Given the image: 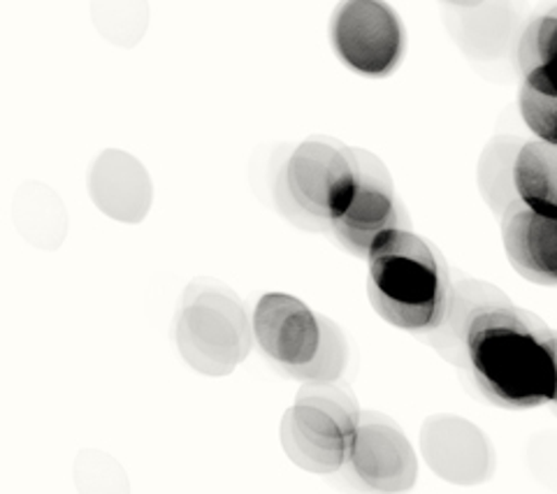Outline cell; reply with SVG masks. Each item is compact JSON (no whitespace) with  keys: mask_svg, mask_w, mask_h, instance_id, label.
I'll list each match as a JSON object with an SVG mask.
<instances>
[{"mask_svg":"<svg viewBox=\"0 0 557 494\" xmlns=\"http://www.w3.org/2000/svg\"><path fill=\"white\" fill-rule=\"evenodd\" d=\"M360 168L356 198L330 233L348 254L368 260L374 242L383 233L395 231V227H411V221L383 161L360 149Z\"/></svg>","mask_w":557,"mask_h":494,"instance_id":"9","label":"cell"},{"mask_svg":"<svg viewBox=\"0 0 557 494\" xmlns=\"http://www.w3.org/2000/svg\"><path fill=\"white\" fill-rule=\"evenodd\" d=\"M518 110L536 139L557 145V77L542 70L520 73Z\"/></svg>","mask_w":557,"mask_h":494,"instance_id":"14","label":"cell"},{"mask_svg":"<svg viewBox=\"0 0 557 494\" xmlns=\"http://www.w3.org/2000/svg\"><path fill=\"white\" fill-rule=\"evenodd\" d=\"M342 476L362 490L407 492L418 479V457L393 418L362 411Z\"/></svg>","mask_w":557,"mask_h":494,"instance_id":"8","label":"cell"},{"mask_svg":"<svg viewBox=\"0 0 557 494\" xmlns=\"http://www.w3.org/2000/svg\"><path fill=\"white\" fill-rule=\"evenodd\" d=\"M356 397L337 383H305L278 436L288 460L309 473H342L360 422Z\"/></svg>","mask_w":557,"mask_h":494,"instance_id":"6","label":"cell"},{"mask_svg":"<svg viewBox=\"0 0 557 494\" xmlns=\"http://www.w3.org/2000/svg\"><path fill=\"white\" fill-rule=\"evenodd\" d=\"M462 360L476 391L499 409L530 411L553 404L557 369L550 328L530 311L513 307L504 295L474 305L465 321L448 316Z\"/></svg>","mask_w":557,"mask_h":494,"instance_id":"1","label":"cell"},{"mask_svg":"<svg viewBox=\"0 0 557 494\" xmlns=\"http://www.w3.org/2000/svg\"><path fill=\"white\" fill-rule=\"evenodd\" d=\"M444 3L456 5V8H474V5H481L483 0H444Z\"/></svg>","mask_w":557,"mask_h":494,"instance_id":"18","label":"cell"},{"mask_svg":"<svg viewBox=\"0 0 557 494\" xmlns=\"http://www.w3.org/2000/svg\"><path fill=\"white\" fill-rule=\"evenodd\" d=\"M360 149L342 139L313 135L295 147L278 174V198L286 214L302 225L333 231L360 184Z\"/></svg>","mask_w":557,"mask_h":494,"instance_id":"4","label":"cell"},{"mask_svg":"<svg viewBox=\"0 0 557 494\" xmlns=\"http://www.w3.org/2000/svg\"><path fill=\"white\" fill-rule=\"evenodd\" d=\"M174 339L184 362L205 376L233 374L256 342L239 297L209 279L194 281L184 293Z\"/></svg>","mask_w":557,"mask_h":494,"instance_id":"5","label":"cell"},{"mask_svg":"<svg viewBox=\"0 0 557 494\" xmlns=\"http://www.w3.org/2000/svg\"><path fill=\"white\" fill-rule=\"evenodd\" d=\"M518 73L542 70L557 77V5L536 12L522 28L516 47Z\"/></svg>","mask_w":557,"mask_h":494,"instance_id":"15","label":"cell"},{"mask_svg":"<svg viewBox=\"0 0 557 494\" xmlns=\"http://www.w3.org/2000/svg\"><path fill=\"white\" fill-rule=\"evenodd\" d=\"M511 186L522 205L557 217V145L544 139L520 145L511 163Z\"/></svg>","mask_w":557,"mask_h":494,"instance_id":"13","label":"cell"},{"mask_svg":"<svg viewBox=\"0 0 557 494\" xmlns=\"http://www.w3.org/2000/svg\"><path fill=\"white\" fill-rule=\"evenodd\" d=\"M421 450L432 471L450 483H479L493 469V453L485 436L462 418L437 416L425 420Z\"/></svg>","mask_w":557,"mask_h":494,"instance_id":"10","label":"cell"},{"mask_svg":"<svg viewBox=\"0 0 557 494\" xmlns=\"http://www.w3.org/2000/svg\"><path fill=\"white\" fill-rule=\"evenodd\" d=\"M89 196L108 219L139 223L147 219L151 209V176L135 156L108 149L96 158L89 170Z\"/></svg>","mask_w":557,"mask_h":494,"instance_id":"11","label":"cell"},{"mask_svg":"<svg viewBox=\"0 0 557 494\" xmlns=\"http://www.w3.org/2000/svg\"><path fill=\"white\" fill-rule=\"evenodd\" d=\"M94 24L104 40L119 47H133L149 24L147 0H91Z\"/></svg>","mask_w":557,"mask_h":494,"instance_id":"16","label":"cell"},{"mask_svg":"<svg viewBox=\"0 0 557 494\" xmlns=\"http://www.w3.org/2000/svg\"><path fill=\"white\" fill-rule=\"evenodd\" d=\"M253 339L284 374L302 383H337L348 346L342 330L288 293H265L251 316Z\"/></svg>","mask_w":557,"mask_h":494,"instance_id":"3","label":"cell"},{"mask_svg":"<svg viewBox=\"0 0 557 494\" xmlns=\"http://www.w3.org/2000/svg\"><path fill=\"white\" fill-rule=\"evenodd\" d=\"M502 244L511 268L539 286H557V217L511 202L502 214Z\"/></svg>","mask_w":557,"mask_h":494,"instance_id":"12","label":"cell"},{"mask_svg":"<svg viewBox=\"0 0 557 494\" xmlns=\"http://www.w3.org/2000/svg\"><path fill=\"white\" fill-rule=\"evenodd\" d=\"M550 346H553V356H555V369H557V330H550ZM553 407H557V383H555Z\"/></svg>","mask_w":557,"mask_h":494,"instance_id":"17","label":"cell"},{"mask_svg":"<svg viewBox=\"0 0 557 494\" xmlns=\"http://www.w3.org/2000/svg\"><path fill=\"white\" fill-rule=\"evenodd\" d=\"M330 45L351 73L383 79L403 63L407 33L386 0H342L330 20Z\"/></svg>","mask_w":557,"mask_h":494,"instance_id":"7","label":"cell"},{"mask_svg":"<svg viewBox=\"0 0 557 494\" xmlns=\"http://www.w3.org/2000/svg\"><path fill=\"white\" fill-rule=\"evenodd\" d=\"M368 297L391 328L430 337L444 328L456 286L437 246L411 227H395L368 256Z\"/></svg>","mask_w":557,"mask_h":494,"instance_id":"2","label":"cell"}]
</instances>
